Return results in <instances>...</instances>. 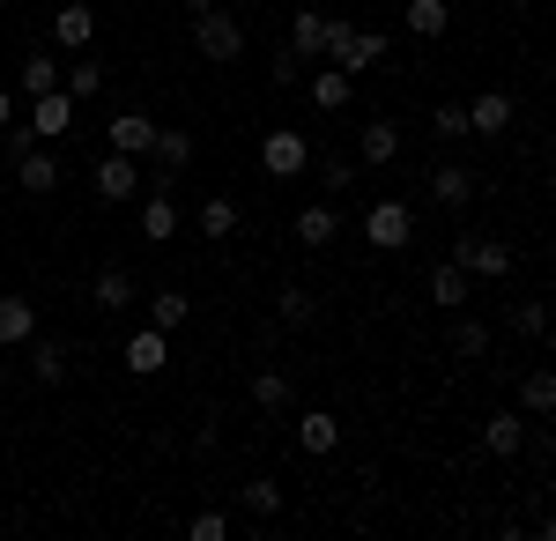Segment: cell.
<instances>
[{
  "label": "cell",
  "mask_w": 556,
  "mask_h": 541,
  "mask_svg": "<svg viewBox=\"0 0 556 541\" xmlns=\"http://www.w3.org/2000/svg\"><path fill=\"white\" fill-rule=\"evenodd\" d=\"M327 60H334L342 75H364V67H379V60H386V30H356V23H334V30H327Z\"/></svg>",
  "instance_id": "1"
},
{
  "label": "cell",
  "mask_w": 556,
  "mask_h": 541,
  "mask_svg": "<svg viewBox=\"0 0 556 541\" xmlns=\"http://www.w3.org/2000/svg\"><path fill=\"white\" fill-rule=\"evenodd\" d=\"M193 45H201V60H215V67H230V60L245 52V30H238V15H223V8H208V15L193 23Z\"/></svg>",
  "instance_id": "2"
},
{
  "label": "cell",
  "mask_w": 556,
  "mask_h": 541,
  "mask_svg": "<svg viewBox=\"0 0 556 541\" xmlns=\"http://www.w3.org/2000/svg\"><path fill=\"white\" fill-rule=\"evenodd\" d=\"M304 164H312V141H304L298 126H275V134L260 141V171H267V178H298Z\"/></svg>",
  "instance_id": "3"
},
{
  "label": "cell",
  "mask_w": 556,
  "mask_h": 541,
  "mask_svg": "<svg viewBox=\"0 0 556 541\" xmlns=\"http://www.w3.org/2000/svg\"><path fill=\"white\" fill-rule=\"evenodd\" d=\"M364 238H371L379 252H401L408 238H416V209H408V201H379V209L364 215Z\"/></svg>",
  "instance_id": "4"
},
{
  "label": "cell",
  "mask_w": 556,
  "mask_h": 541,
  "mask_svg": "<svg viewBox=\"0 0 556 541\" xmlns=\"http://www.w3.org/2000/svg\"><path fill=\"white\" fill-rule=\"evenodd\" d=\"M468 275H482V282H505L513 275V246L505 238H460V252H453Z\"/></svg>",
  "instance_id": "5"
},
{
  "label": "cell",
  "mask_w": 556,
  "mask_h": 541,
  "mask_svg": "<svg viewBox=\"0 0 556 541\" xmlns=\"http://www.w3.org/2000/svg\"><path fill=\"white\" fill-rule=\"evenodd\" d=\"M30 126H38V141H67V134H75V97H67V89L30 97Z\"/></svg>",
  "instance_id": "6"
},
{
  "label": "cell",
  "mask_w": 556,
  "mask_h": 541,
  "mask_svg": "<svg viewBox=\"0 0 556 541\" xmlns=\"http://www.w3.org/2000/svg\"><path fill=\"white\" fill-rule=\"evenodd\" d=\"M482 453H490V460H519V453H527V416H519V408L490 416V423H482Z\"/></svg>",
  "instance_id": "7"
},
{
  "label": "cell",
  "mask_w": 556,
  "mask_h": 541,
  "mask_svg": "<svg viewBox=\"0 0 556 541\" xmlns=\"http://www.w3.org/2000/svg\"><path fill=\"white\" fill-rule=\"evenodd\" d=\"M141 238H149V246H172V238H178L172 186H149V193H141Z\"/></svg>",
  "instance_id": "8"
},
{
  "label": "cell",
  "mask_w": 556,
  "mask_h": 541,
  "mask_svg": "<svg viewBox=\"0 0 556 541\" xmlns=\"http://www.w3.org/2000/svg\"><path fill=\"white\" fill-rule=\"evenodd\" d=\"M505 126H513V97H505V89H475V104H468V134L497 141Z\"/></svg>",
  "instance_id": "9"
},
{
  "label": "cell",
  "mask_w": 556,
  "mask_h": 541,
  "mask_svg": "<svg viewBox=\"0 0 556 541\" xmlns=\"http://www.w3.org/2000/svg\"><path fill=\"white\" fill-rule=\"evenodd\" d=\"M89 38H97V15H89L83 0H60V15H52V45H60V52H89Z\"/></svg>",
  "instance_id": "10"
},
{
  "label": "cell",
  "mask_w": 556,
  "mask_h": 541,
  "mask_svg": "<svg viewBox=\"0 0 556 541\" xmlns=\"http://www.w3.org/2000/svg\"><path fill=\"white\" fill-rule=\"evenodd\" d=\"M89 304H97V312H127V304H134V275L119 267V260L89 275Z\"/></svg>",
  "instance_id": "11"
},
{
  "label": "cell",
  "mask_w": 556,
  "mask_h": 541,
  "mask_svg": "<svg viewBox=\"0 0 556 541\" xmlns=\"http://www.w3.org/2000/svg\"><path fill=\"white\" fill-rule=\"evenodd\" d=\"M97 193H104V201H141V171H134V156L112 149V156L97 164Z\"/></svg>",
  "instance_id": "12"
},
{
  "label": "cell",
  "mask_w": 556,
  "mask_h": 541,
  "mask_svg": "<svg viewBox=\"0 0 556 541\" xmlns=\"http://www.w3.org/2000/svg\"><path fill=\"white\" fill-rule=\"evenodd\" d=\"M15 186H23V193H52V186H60V156H52V149H23V156H15Z\"/></svg>",
  "instance_id": "13"
},
{
  "label": "cell",
  "mask_w": 556,
  "mask_h": 541,
  "mask_svg": "<svg viewBox=\"0 0 556 541\" xmlns=\"http://www.w3.org/2000/svg\"><path fill=\"white\" fill-rule=\"evenodd\" d=\"M164 356H172V334L164 327H141V334H127V372H164Z\"/></svg>",
  "instance_id": "14"
},
{
  "label": "cell",
  "mask_w": 556,
  "mask_h": 541,
  "mask_svg": "<svg viewBox=\"0 0 556 541\" xmlns=\"http://www.w3.org/2000/svg\"><path fill=\"white\" fill-rule=\"evenodd\" d=\"M327 30H334V23H327L319 8H298V23H290V52H298V60H327Z\"/></svg>",
  "instance_id": "15"
},
{
  "label": "cell",
  "mask_w": 556,
  "mask_h": 541,
  "mask_svg": "<svg viewBox=\"0 0 556 541\" xmlns=\"http://www.w3.org/2000/svg\"><path fill=\"white\" fill-rule=\"evenodd\" d=\"M393 156H401V126L393 119H371L356 134V164H393Z\"/></svg>",
  "instance_id": "16"
},
{
  "label": "cell",
  "mask_w": 556,
  "mask_h": 541,
  "mask_svg": "<svg viewBox=\"0 0 556 541\" xmlns=\"http://www.w3.org/2000/svg\"><path fill=\"white\" fill-rule=\"evenodd\" d=\"M112 149H119V156L156 149V119H149V112H119V119H112Z\"/></svg>",
  "instance_id": "17"
},
{
  "label": "cell",
  "mask_w": 556,
  "mask_h": 541,
  "mask_svg": "<svg viewBox=\"0 0 556 541\" xmlns=\"http://www.w3.org/2000/svg\"><path fill=\"white\" fill-rule=\"evenodd\" d=\"M334 238H342V215L334 209H298V246L304 252H327Z\"/></svg>",
  "instance_id": "18"
},
{
  "label": "cell",
  "mask_w": 556,
  "mask_h": 541,
  "mask_svg": "<svg viewBox=\"0 0 556 541\" xmlns=\"http://www.w3.org/2000/svg\"><path fill=\"white\" fill-rule=\"evenodd\" d=\"M430 193H438L445 209H468V201H475V171L468 164H438V171H430Z\"/></svg>",
  "instance_id": "19"
},
{
  "label": "cell",
  "mask_w": 556,
  "mask_h": 541,
  "mask_svg": "<svg viewBox=\"0 0 556 541\" xmlns=\"http://www.w3.org/2000/svg\"><path fill=\"white\" fill-rule=\"evenodd\" d=\"M349 89H356V75H342V67H334V60H327V67H319V75H312V89H304V97H312V104H319V112H342V104H349Z\"/></svg>",
  "instance_id": "20"
},
{
  "label": "cell",
  "mask_w": 556,
  "mask_h": 541,
  "mask_svg": "<svg viewBox=\"0 0 556 541\" xmlns=\"http://www.w3.org/2000/svg\"><path fill=\"white\" fill-rule=\"evenodd\" d=\"M430 304H438V312H460V304H468V267H460V260H453V267H430Z\"/></svg>",
  "instance_id": "21"
},
{
  "label": "cell",
  "mask_w": 556,
  "mask_h": 541,
  "mask_svg": "<svg viewBox=\"0 0 556 541\" xmlns=\"http://www.w3.org/2000/svg\"><path fill=\"white\" fill-rule=\"evenodd\" d=\"M30 334H38L30 297H0V349H15V341H30Z\"/></svg>",
  "instance_id": "22"
},
{
  "label": "cell",
  "mask_w": 556,
  "mask_h": 541,
  "mask_svg": "<svg viewBox=\"0 0 556 541\" xmlns=\"http://www.w3.org/2000/svg\"><path fill=\"white\" fill-rule=\"evenodd\" d=\"M238 201H230V193H208V201H201V209H193V223H201V238H230V230H238Z\"/></svg>",
  "instance_id": "23"
},
{
  "label": "cell",
  "mask_w": 556,
  "mask_h": 541,
  "mask_svg": "<svg viewBox=\"0 0 556 541\" xmlns=\"http://www.w3.org/2000/svg\"><path fill=\"white\" fill-rule=\"evenodd\" d=\"M298 445H304L312 460H327L334 445H342V423H334V416H319V408H312V416L298 423Z\"/></svg>",
  "instance_id": "24"
},
{
  "label": "cell",
  "mask_w": 556,
  "mask_h": 541,
  "mask_svg": "<svg viewBox=\"0 0 556 541\" xmlns=\"http://www.w3.org/2000/svg\"><path fill=\"white\" fill-rule=\"evenodd\" d=\"M149 156L164 171H186L193 164V134H186V126H156V149H149Z\"/></svg>",
  "instance_id": "25"
},
{
  "label": "cell",
  "mask_w": 556,
  "mask_h": 541,
  "mask_svg": "<svg viewBox=\"0 0 556 541\" xmlns=\"http://www.w3.org/2000/svg\"><path fill=\"white\" fill-rule=\"evenodd\" d=\"M556 408V372H527L519 378V416H549Z\"/></svg>",
  "instance_id": "26"
},
{
  "label": "cell",
  "mask_w": 556,
  "mask_h": 541,
  "mask_svg": "<svg viewBox=\"0 0 556 541\" xmlns=\"http://www.w3.org/2000/svg\"><path fill=\"white\" fill-rule=\"evenodd\" d=\"M186 319H193V304H186V290H156V297H149V327L178 334Z\"/></svg>",
  "instance_id": "27"
},
{
  "label": "cell",
  "mask_w": 556,
  "mask_h": 541,
  "mask_svg": "<svg viewBox=\"0 0 556 541\" xmlns=\"http://www.w3.org/2000/svg\"><path fill=\"white\" fill-rule=\"evenodd\" d=\"M238 512H253V519H275V512H282V482H267V475H253V482L238 490Z\"/></svg>",
  "instance_id": "28"
},
{
  "label": "cell",
  "mask_w": 556,
  "mask_h": 541,
  "mask_svg": "<svg viewBox=\"0 0 556 541\" xmlns=\"http://www.w3.org/2000/svg\"><path fill=\"white\" fill-rule=\"evenodd\" d=\"M445 23H453L445 0H408V30H416V38H445Z\"/></svg>",
  "instance_id": "29"
},
{
  "label": "cell",
  "mask_w": 556,
  "mask_h": 541,
  "mask_svg": "<svg viewBox=\"0 0 556 541\" xmlns=\"http://www.w3.org/2000/svg\"><path fill=\"white\" fill-rule=\"evenodd\" d=\"M45 89H60V60L52 52H30L23 60V97H45Z\"/></svg>",
  "instance_id": "30"
},
{
  "label": "cell",
  "mask_w": 556,
  "mask_h": 541,
  "mask_svg": "<svg viewBox=\"0 0 556 541\" xmlns=\"http://www.w3.org/2000/svg\"><path fill=\"white\" fill-rule=\"evenodd\" d=\"M60 89H67V97H75V104H83V97H97V89H104V67H97V60H83V52H75V67H67V75H60Z\"/></svg>",
  "instance_id": "31"
},
{
  "label": "cell",
  "mask_w": 556,
  "mask_h": 541,
  "mask_svg": "<svg viewBox=\"0 0 556 541\" xmlns=\"http://www.w3.org/2000/svg\"><path fill=\"white\" fill-rule=\"evenodd\" d=\"M30 372H38L45 386H60V372H67V349H60V341H38V334H30Z\"/></svg>",
  "instance_id": "32"
},
{
  "label": "cell",
  "mask_w": 556,
  "mask_h": 541,
  "mask_svg": "<svg viewBox=\"0 0 556 541\" xmlns=\"http://www.w3.org/2000/svg\"><path fill=\"white\" fill-rule=\"evenodd\" d=\"M275 312H282V327H312V319H319V304H312V297H304L298 282H290V290L275 297Z\"/></svg>",
  "instance_id": "33"
},
{
  "label": "cell",
  "mask_w": 556,
  "mask_h": 541,
  "mask_svg": "<svg viewBox=\"0 0 556 541\" xmlns=\"http://www.w3.org/2000/svg\"><path fill=\"white\" fill-rule=\"evenodd\" d=\"M253 401L267 408V416H275V408H290V378H282V372H253Z\"/></svg>",
  "instance_id": "34"
},
{
  "label": "cell",
  "mask_w": 556,
  "mask_h": 541,
  "mask_svg": "<svg viewBox=\"0 0 556 541\" xmlns=\"http://www.w3.org/2000/svg\"><path fill=\"white\" fill-rule=\"evenodd\" d=\"M430 126H438V141H468V104H438Z\"/></svg>",
  "instance_id": "35"
},
{
  "label": "cell",
  "mask_w": 556,
  "mask_h": 541,
  "mask_svg": "<svg viewBox=\"0 0 556 541\" xmlns=\"http://www.w3.org/2000/svg\"><path fill=\"white\" fill-rule=\"evenodd\" d=\"M513 334L542 341V334H549V312H542V304H513Z\"/></svg>",
  "instance_id": "36"
},
{
  "label": "cell",
  "mask_w": 556,
  "mask_h": 541,
  "mask_svg": "<svg viewBox=\"0 0 556 541\" xmlns=\"http://www.w3.org/2000/svg\"><path fill=\"white\" fill-rule=\"evenodd\" d=\"M453 349H460V356H490V327L460 319V327H453Z\"/></svg>",
  "instance_id": "37"
},
{
  "label": "cell",
  "mask_w": 556,
  "mask_h": 541,
  "mask_svg": "<svg viewBox=\"0 0 556 541\" xmlns=\"http://www.w3.org/2000/svg\"><path fill=\"white\" fill-rule=\"evenodd\" d=\"M319 178H327V193H342L349 178H356V164L349 156H319Z\"/></svg>",
  "instance_id": "38"
},
{
  "label": "cell",
  "mask_w": 556,
  "mask_h": 541,
  "mask_svg": "<svg viewBox=\"0 0 556 541\" xmlns=\"http://www.w3.org/2000/svg\"><path fill=\"white\" fill-rule=\"evenodd\" d=\"M186 534H193V541H223V534H230V519H223V512H201Z\"/></svg>",
  "instance_id": "39"
},
{
  "label": "cell",
  "mask_w": 556,
  "mask_h": 541,
  "mask_svg": "<svg viewBox=\"0 0 556 541\" xmlns=\"http://www.w3.org/2000/svg\"><path fill=\"white\" fill-rule=\"evenodd\" d=\"M298 75H304V60H298V52H290V45H282V52H275V83L290 89V83H298Z\"/></svg>",
  "instance_id": "40"
},
{
  "label": "cell",
  "mask_w": 556,
  "mask_h": 541,
  "mask_svg": "<svg viewBox=\"0 0 556 541\" xmlns=\"http://www.w3.org/2000/svg\"><path fill=\"white\" fill-rule=\"evenodd\" d=\"M15 126V89H0V134Z\"/></svg>",
  "instance_id": "41"
},
{
  "label": "cell",
  "mask_w": 556,
  "mask_h": 541,
  "mask_svg": "<svg viewBox=\"0 0 556 541\" xmlns=\"http://www.w3.org/2000/svg\"><path fill=\"white\" fill-rule=\"evenodd\" d=\"M178 8H186V15H193V23H201V15H208L215 0H178Z\"/></svg>",
  "instance_id": "42"
},
{
  "label": "cell",
  "mask_w": 556,
  "mask_h": 541,
  "mask_svg": "<svg viewBox=\"0 0 556 541\" xmlns=\"http://www.w3.org/2000/svg\"><path fill=\"white\" fill-rule=\"evenodd\" d=\"M542 541H556V512H549V519H542Z\"/></svg>",
  "instance_id": "43"
},
{
  "label": "cell",
  "mask_w": 556,
  "mask_h": 541,
  "mask_svg": "<svg viewBox=\"0 0 556 541\" xmlns=\"http://www.w3.org/2000/svg\"><path fill=\"white\" fill-rule=\"evenodd\" d=\"M505 8H527V0H505Z\"/></svg>",
  "instance_id": "44"
}]
</instances>
